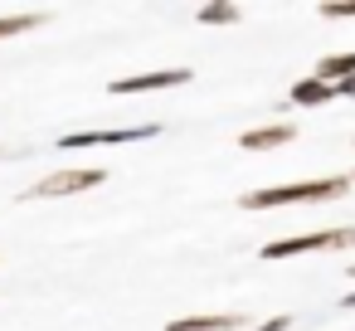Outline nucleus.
<instances>
[{
    "label": "nucleus",
    "mask_w": 355,
    "mask_h": 331,
    "mask_svg": "<svg viewBox=\"0 0 355 331\" xmlns=\"http://www.w3.org/2000/svg\"><path fill=\"white\" fill-rule=\"evenodd\" d=\"M355 185V176H326V180H297V185H272V190H248L239 205L243 210H277V205H321L336 200Z\"/></svg>",
    "instance_id": "1"
},
{
    "label": "nucleus",
    "mask_w": 355,
    "mask_h": 331,
    "mask_svg": "<svg viewBox=\"0 0 355 331\" xmlns=\"http://www.w3.org/2000/svg\"><path fill=\"white\" fill-rule=\"evenodd\" d=\"M326 248H355V224L350 229H316V234L272 239V244L258 248V258H297V253H326Z\"/></svg>",
    "instance_id": "2"
},
{
    "label": "nucleus",
    "mask_w": 355,
    "mask_h": 331,
    "mask_svg": "<svg viewBox=\"0 0 355 331\" xmlns=\"http://www.w3.org/2000/svg\"><path fill=\"white\" fill-rule=\"evenodd\" d=\"M103 180H107V171H98V166H83V171H54V176L35 180L30 190H20V200H59V195H83V190H93V185H103Z\"/></svg>",
    "instance_id": "3"
},
{
    "label": "nucleus",
    "mask_w": 355,
    "mask_h": 331,
    "mask_svg": "<svg viewBox=\"0 0 355 331\" xmlns=\"http://www.w3.org/2000/svg\"><path fill=\"white\" fill-rule=\"evenodd\" d=\"M151 137H161L156 122L112 127V132H69V137H59V151H78V146H127V142H151Z\"/></svg>",
    "instance_id": "4"
},
{
    "label": "nucleus",
    "mask_w": 355,
    "mask_h": 331,
    "mask_svg": "<svg viewBox=\"0 0 355 331\" xmlns=\"http://www.w3.org/2000/svg\"><path fill=\"white\" fill-rule=\"evenodd\" d=\"M190 83V69H161V74H137V78H117L107 83L112 98H127V93H156V88H180Z\"/></svg>",
    "instance_id": "5"
},
{
    "label": "nucleus",
    "mask_w": 355,
    "mask_h": 331,
    "mask_svg": "<svg viewBox=\"0 0 355 331\" xmlns=\"http://www.w3.org/2000/svg\"><path fill=\"white\" fill-rule=\"evenodd\" d=\"M166 331H248L243 312H205V316H175Z\"/></svg>",
    "instance_id": "6"
},
{
    "label": "nucleus",
    "mask_w": 355,
    "mask_h": 331,
    "mask_svg": "<svg viewBox=\"0 0 355 331\" xmlns=\"http://www.w3.org/2000/svg\"><path fill=\"white\" fill-rule=\"evenodd\" d=\"M331 98H336V83H326V78H316V74L297 78L292 93H287L292 108H321V103H331Z\"/></svg>",
    "instance_id": "7"
},
{
    "label": "nucleus",
    "mask_w": 355,
    "mask_h": 331,
    "mask_svg": "<svg viewBox=\"0 0 355 331\" xmlns=\"http://www.w3.org/2000/svg\"><path fill=\"white\" fill-rule=\"evenodd\" d=\"M292 137H297L292 122H272V127H253V132H243L239 146H243V151H272V146H287Z\"/></svg>",
    "instance_id": "8"
},
{
    "label": "nucleus",
    "mask_w": 355,
    "mask_h": 331,
    "mask_svg": "<svg viewBox=\"0 0 355 331\" xmlns=\"http://www.w3.org/2000/svg\"><path fill=\"white\" fill-rule=\"evenodd\" d=\"M350 74H355V54H326L316 64V78H326V83H345Z\"/></svg>",
    "instance_id": "9"
},
{
    "label": "nucleus",
    "mask_w": 355,
    "mask_h": 331,
    "mask_svg": "<svg viewBox=\"0 0 355 331\" xmlns=\"http://www.w3.org/2000/svg\"><path fill=\"white\" fill-rule=\"evenodd\" d=\"M44 25V10H25V15H0V40H10V35H30Z\"/></svg>",
    "instance_id": "10"
},
{
    "label": "nucleus",
    "mask_w": 355,
    "mask_h": 331,
    "mask_svg": "<svg viewBox=\"0 0 355 331\" xmlns=\"http://www.w3.org/2000/svg\"><path fill=\"white\" fill-rule=\"evenodd\" d=\"M195 20H200V25H234V20H239V6H200Z\"/></svg>",
    "instance_id": "11"
},
{
    "label": "nucleus",
    "mask_w": 355,
    "mask_h": 331,
    "mask_svg": "<svg viewBox=\"0 0 355 331\" xmlns=\"http://www.w3.org/2000/svg\"><path fill=\"white\" fill-rule=\"evenodd\" d=\"M321 15L326 20H355V0H345V6H340V0H336V6H321Z\"/></svg>",
    "instance_id": "12"
},
{
    "label": "nucleus",
    "mask_w": 355,
    "mask_h": 331,
    "mask_svg": "<svg viewBox=\"0 0 355 331\" xmlns=\"http://www.w3.org/2000/svg\"><path fill=\"white\" fill-rule=\"evenodd\" d=\"M292 326V316H272V321H258V326H248V331H287Z\"/></svg>",
    "instance_id": "13"
},
{
    "label": "nucleus",
    "mask_w": 355,
    "mask_h": 331,
    "mask_svg": "<svg viewBox=\"0 0 355 331\" xmlns=\"http://www.w3.org/2000/svg\"><path fill=\"white\" fill-rule=\"evenodd\" d=\"M336 98H355V74H350L345 83H336Z\"/></svg>",
    "instance_id": "14"
},
{
    "label": "nucleus",
    "mask_w": 355,
    "mask_h": 331,
    "mask_svg": "<svg viewBox=\"0 0 355 331\" xmlns=\"http://www.w3.org/2000/svg\"><path fill=\"white\" fill-rule=\"evenodd\" d=\"M340 307H355V292H350V297H345V302H340Z\"/></svg>",
    "instance_id": "15"
},
{
    "label": "nucleus",
    "mask_w": 355,
    "mask_h": 331,
    "mask_svg": "<svg viewBox=\"0 0 355 331\" xmlns=\"http://www.w3.org/2000/svg\"><path fill=\"white\" fill-rule=\"evenodd\" d=\"M345 273H350V278H355V263H350V268H345Z\"/></svg>",
    "instance_id": "16"
}]
</instances>
